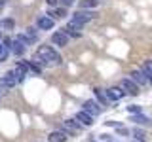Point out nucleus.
Wrapping results in <instances>:
<instances>
[{
	"mask_svg": "<svg viewBox=\"0 0 152 142\" xmlns=\"http://www.w3.org/2000/svg\"><path fill=\"white\" fill-rule=\"evenodd\" d=\"M131 121H135V123H146V121H148V117H146L145 114H135V116H131Z\"/></svg>",
	"mask_w": 152,
	"mask_h": 142,
	"instance_id": "nucleus-23",
	"label": "nucleus"
},
{
	"mask_svg": "<svg viewBox=\"0 0 152 142\" xmlns=\"http://www.w3.org/2000/svg\"><path fill=\"white\" fill-rule=\"evenodd\" d=\"M120 89H122L124 93H129V95H139V93H141L139 85L133 82L131 78H122V82H120Z\"/></svg>",
	"mask_w": 152,
	"mask_h": 142,
	"instance_id": "nucleus-4",
	"label": "nucleus"
},
{
	"mask_svg": "<svg viewBox=\"0 0 152 142\" xmlns=\"http://www.w3.org/2000/svg\"><path fill=\"white\" fill-rule=\"evenodd\" d=\"M82 28H84V25H80V23H76V21H72V19H70V21L66 23V27L63 28V30H65V34H66V36L80 38V36H82Z\"/></svg>",
	"mask_w": 152,
	"mask_h": 142,
	"instance_id": "nucleus-6",
	"label": "nucleus"
},
{
	"mask_svg": "<svg viewBox=\"0 0 152 142\" xmlns=\"http://www.w3.org/2000/svg\"><path fill=\"white\" fill-rule=\"evenodd\" d=\"M10 51H12V53L15 55V57H21V55H23V53H25V51H27V47L23 46L21 42L13 40V42H12V47H10Z\"/></svg>",
	"mask_w": 152,
	"mask_h": 142,
	"instance_id": "nucleus-14",
	"label": "nucleus"
},
{
	"mask_svg": "<svg viewBox=\"0 0 152 142\" xmlns=\"http://www.w3.org/2000/svg\"><path fill=\"white\" fill-rule=\"evenodd\" d=\"M66 135H76V133H80L82 131V125H80L76 120H65L63 121V127H61Z\"/></svg>",
	"mask_w": 152,
	"mask_h": 142,
	"instance_id": "nucleus-8",
	"label": "nucleus"
},
{
	"mask_svg": "<svg viewBox=\"0 0 152 142\" xmlns=\"http://www.w3.org/2000/svg\"><path fill=\"white\" fill-rule=\"evenodd\" d=\"M74 120L80 123L82 127H88V125H93V117L89 116L88 112H84V110H80V112H76L74 114Z\"/></svg>",
	"mask_w": 152,
	"mask_h": 142,
	"instance_id": "nucleus-10",
	"label": "nucleus"
},
{
	"mask_svg": "<svg viewBox=\"0 0 152 142\" xmlns=\"http://www.w3.org/2000/svg\"><path fill=\"white\" fill-rule=\"evenodd\" d=\"M23 34H25L28 40H31V44H36L38 42V28L36 27H28L25 32H23Z\"/></svg>",
	"mask_w": 152,
	"mask_h": 142,
	"instance_id": "nucleus-16",
	"label": "nucleus"
},
{
	"mask_svg": "<svg viewBox=\"0 0 152 142\" xmlns=\"http://www.w3.org/2000/svg\"><path fill=\"white\" fill-rule=\"evenodd\" d=\"M51 44L53 46H59V47H65L69 44V36L65 34V30L61 28V30H55L53 34H51Z\"/></svg>",
	"mask_w": 152,
	"mask_h": 142,
	"instance_id": "nucleus-9",
	"label": "nucleus"
},
{
	"mask_svg": "<svg viewBox=\"0 0 152 142\" xmlns=\"http://www.w3.org/2000/svg\"><path fill=\"white\" fill-rule=\"evenodd\" d=\"M91 142H95V140H91Z\"/></svg>",
	"mask_w": 152,
	"mask_h": 142,
	"instance_id": "nucleus-33",
	"label": "nucleus"
},
{
	"mask_svg": "<svg viewBox=\"0 0 152 142\" xmlns=\"http://www.w3.org/2000/svg\"><path fill=\"white\" fill-rule=\"evenodd\" d=\"M133 142H137V140H133Z\"/></svg>",
	"mask_w": 152,
	"mask_h": 142,
	"instance_id": "nucleus-32",
	"label": "nucleus"
},
{
	"mask_svg": "<svg viewBox=\"0 0 152 142\" xmlns=\"http://www.w3.org/2000/svg\"><path fill=\"white\" fill-rule=\"evenodd\" d=\"M82 110L88 112L91 117H97V116H101L103 108H101V104H99L97 101H86V102L82 104Z\"/></svg>",
	"mask_w": 152,
	"mask_h": 142,
	"instance_id": "nucleus-7",
	"label": "nucleus"
},
{
	"mask_svg": "<svg viewBox=\"0 0 152 142\" xmlns=\"http://www.w3.org/2000/svg\"><path fill=\"white\" fill-rule=\"evenodd\" d=\"M4 4H6V0H0V6H4Z\"/></svg>",
	"mask_w": 152,
	"mask_h": 142,
	"instance_id": "nucleus-30",
	"label": "nucleus"
},
{
	"mask_svg": "<svg viewBox=\"0 0 152 142\" xmlns=\"http://www.w3.org/2000/svg\"><path fill=\"white\" fill-rule=\"evenodd\" d=\"M57 2H59V0H46V4H48V6H51V8H55Z\"/></svg>",
	"mask_w": 152,
	"mask_h": 142,
	"instance_id": "nucleus-27",
	"label": "nucleus"
},
{
	"mask_svg": "<svg viewBox=\"0 0 152 142\" xmlns=\"http://www.w3.org/2000/svg\"><path fill=\"white\" fill-rule=\"evenodd\" d=\"M127 112H131V114H141V106H135V104H131V106H127Z\"/></svg>",
	"mask_w": 152,
	"mask_h": 142,
	"instance_id": "nucleus-25",
	"label": "nucleus"
},
{
	"mask_svg": "<svg viewBox=\"0 0 152 142\" xmlns=\"http://www.w3.org/2000/svg\"><path fill=\"white\" fill-rule=\"evenodd\" d=\"M131 135H133V138H135L137 142H145V138H146V133L142 129H137V127L131 131Z\"/></svg>",
	"mask_w": 152,
	"mask_h": 142,
	"instance_id": "nucleus-18",
	"label": "nucleus"
},
{
	"mask_svg": "<svg viewBox=\"0 0 152 142\" xmlns=\"http://www.w3.org/2000/svg\"><path fill=\"white\" fill-rule=\"evenodd\" d=\"M61 4H63V8H69V6H72V4L76 2V0H59Z\"/></svg>",
	"mask_w": 152,
	"mask_h": 142,
	"instance_id": "nucleus-26",
	"label": "nucleus"
},
{
	"mask_svg": "<svg viewBox=\"0 0 152 142\" xmlns=\"http://www.w3.org/2000/svg\"><path fill=\"white\" fill-rule=\"evenodd\" d=\"M0 40H2V32H0Z\"/></svg>",
	"mask_w": 152,
	"mask_h": 142,
	"instance_id": "nucleus-31",
	"label": "nucleus"
},
{
	"mask_svg": "<svg viewBox=\"0 0 152 142\" xmlns=\"http://www.w3.org/2000/svg\"><path fill=\"white\" fill-rule=\"evenodd\" d=\"M15 40H17V42H21V44L25 46V47H28V46H31V40H28V38H27L25 34H23V32H19V34H15Z\"/></svg>",
	"mask_w": 152,
	"mask_h": 142,
	"instance_id": "nucleus-22",
	"label": "nucleus"
},
{
	"mask_svg": "<svg viewBox=\"0 0 152 142\" xmlns=\"http://www.w3.org/2000/svg\"><path fill=\"white\" fill-rule=\"evenodd\" d=\"M142 72H145L146 76V82H148V85H152V61H146L145 64H142Z\"/></svg>",
	"mask_w": 152,
	"mask_h": 142,
	"instance_id": "nucleus-17",
	"label": "nucleus"
},
{
	"mask_svg": "<svg viewBox=\"0 0 152 142\" xmlns=\"http://www.w3.org/2000/svg\"><path fill=\"white\" fill-rule=\"evenodd\" d=\"M50 17H53V19H63V17H66V9L65 8H57V9H53L51 13H48Z\"/></svg>",
	"mask_w": 152,
	"mask_h": 142,
	"instance_id": "nucleus-20",
	"label": "nucleus"
},
{
	"mask_svg": "<svg viewBox=\"0 0 152 142\" xmlns=\"http://www.w3.org/2000/svg\"><path fill=\"white\" fill-rule=\"evenodd\" d=\"M53 27H55V19L50 17L48 13H44V15H40L36 19V28L38 30H51Z\"/></svg>",
	"mask_w": 152,
	"mask_h": 142,
	"instance_id": "nucleus-5",
	"label": "nucleus"
},
{
	"mask_svg": "<svg viewBox=\"0 0 152 142\" xmlns=\"http://www.w3.org/2000/svg\"><path fill=\"white\" fill-rule=\"evenodd\" d=\"M69 135L63 131V129H57V131H51L48 135V142H66Z\"/></svg>",
	"mask_w": 152,
	"mask_h": 142,
	"instance_id": "nucleus-11",
	"label": "nucleus"
},
{
	"mask_svg": "<svg viewBox=\"0 0 152 142\" xmlns=\"http://www.w3.org/2000/svg\"><path fill=\"white\" fill-rule=\"evenodd\" d=\"M32 63L38 64L40 68H44V66L48 68V66H53V64H61L63 59L51 46H40L36 49L34 57H32Z\"/></svg>",
	"mask_w": 152,
	"mask_h": 142,
	"instance_id": "nucleus-1",
	"label": "nucleus"
},
{
	"mask_svg": "<svg viewBox=\"0 0 152 142\" xmlns=\"http://www.w3.org/2000/svg\"><path fill=\"white\" fill-rule=\"evenodd\" d=\"M99 6V0H80L78 9H95Z\"/></svg>",
	"mask_w": 152,
	"mask_h": 142,
	"instance_id": "nucleus-15",
	"label": "nucleus"
},
{
	"mask_svg": "<svg viewBox=\"0 0 152 142\" xmlns=\"http://www.w3.org/2000/svg\"><path fill=\"white\" fill-rule=\"evenodd\" d=\"M107 125H110V127H120V123H118V121H107Z\"/></svg>",
	"mask_w": 152,
	"mask_h": 142,
	"instance_id": "nucleus-28",
	"label": "nucleus"
},
{
	"mask_svg": "<svg viewBox=\"0 0 152 142\" xmlns=\"http://www.w3.org/2000/svg\"><path fill=\"white\" fill-rule=\"evenodd\" d=\"M25 76H27L25 72H21V70H17V68L6 72L2 78H0V93H2V91H8V89H12V87H15L19 82H23V80H25Z\"/></svg>",
	"mask_w": 152,
	"mask_h": 142,
	"instance_id": "nucleus-2",
	"label": "nucleus"
},
{
	"mask_svg": "<svg viewBox=\"0 0 152 142\" xmlns=\"http://www.w3.org/2000/svg\"><path fill=\"white\" fill-rule=\"evenodd\" d=\"M104 97H107L108 101H120V99L126 97V93H124L120 87H110V89L104 91Z\"/></svg>",
	"mask_w": 152,
	"mask_h": 142,
	"instance_id": "nucleus-12",
	"label": "nucleus"
},
{
	"mask_svg": "<svg viewBox=\"0 0 152 142\" xmlns=\"http://www.w3.org/2000/svg\"><path fill=\"white\" fill-rule=\"evenodd\" d=\"M8 55H10V49H8V47L2 44V40H0V63L8 59Z\"/></svg>",
	"mask_w": 152,
	"mask_h": 142,
	"instance_id": "nucleus-21",
	"label": "nucleus"
},
{
	"mask_svg": "<svg viewBox=\"0 0 152 142\" xmlns=\"http://www.w3.org/2000/svg\"><path fill=\"white\" fill-rule=\"evenodd\" d=\"M104 142H120V140H116V138H112V136H108V138L104 140Z\"/></svg>",
	"mask_w": 152,
	"mask_h": 142,
	"instance_id": "nucleus-29",
	"label": "nucleus"
},
{
	"mask_svg": "<svg viewBox=\"0 0 152 142\" xmlns=\"http://www.w3.org/2000/svg\"><path fill=\"white\" fill-rule=\"evenodd\" d=\"M0 25L6 28V30H13V19H4V21L0 23Z\"/></svg>",
	"mask_w": 152,
	"mask_h": 142,
	"instance_id": "nucleus-24",
	"label": "nucleus"
},
{
	"mask_svg": "<svg viewBox=\"0 0 152 142\" xmlns=\"http://www.w3.org/2000/svg\"><path fill=\"white\" fill-rule=\"evenodd\" d=\"M129 78H131V80H133V82H135L137 85H139V87H141V85H148V82H146V76H145V72H142L141 68L133 70Z\"/></svg>",
	"mask_w": 152,
	"mask_h": 142,
	"instance_id": "nucleus-13",
	"label": "nucleus"
},
{
	"mask_svg": "<svg viewBox=\"0 0 152 142\" xmlns=\"http://www.w3.org/2000/svg\"><path fill=\"white\" fill-rule=\"evenodd\" d=\"M93 93H95V97H97L99 104H101V106H107V104H108V99L104 97V93L101 91V89H93Z\"/></svg>",
	"mask_w": 152,
	"mask_h": 142,
	"instance_id": "nucleus-19",
	"label": "nucleus"
},
{
	"mask_svg": "<svg viewBox=\"0 0 152 142\" xmlns=\"http://www.w3.org/2000/svg\"><path fill=\"white\" fill-rule=\"evenodd\" d=\"M95 19V12L93 9H76L72 13V21L80 23V25H86V23L93 21Z\"/></svg>",
	"mask_w": 152,
	"mask_h": 142,
	"instance_id": "nucleus-3",
	"label": "nucleus"
}]
</instances>
